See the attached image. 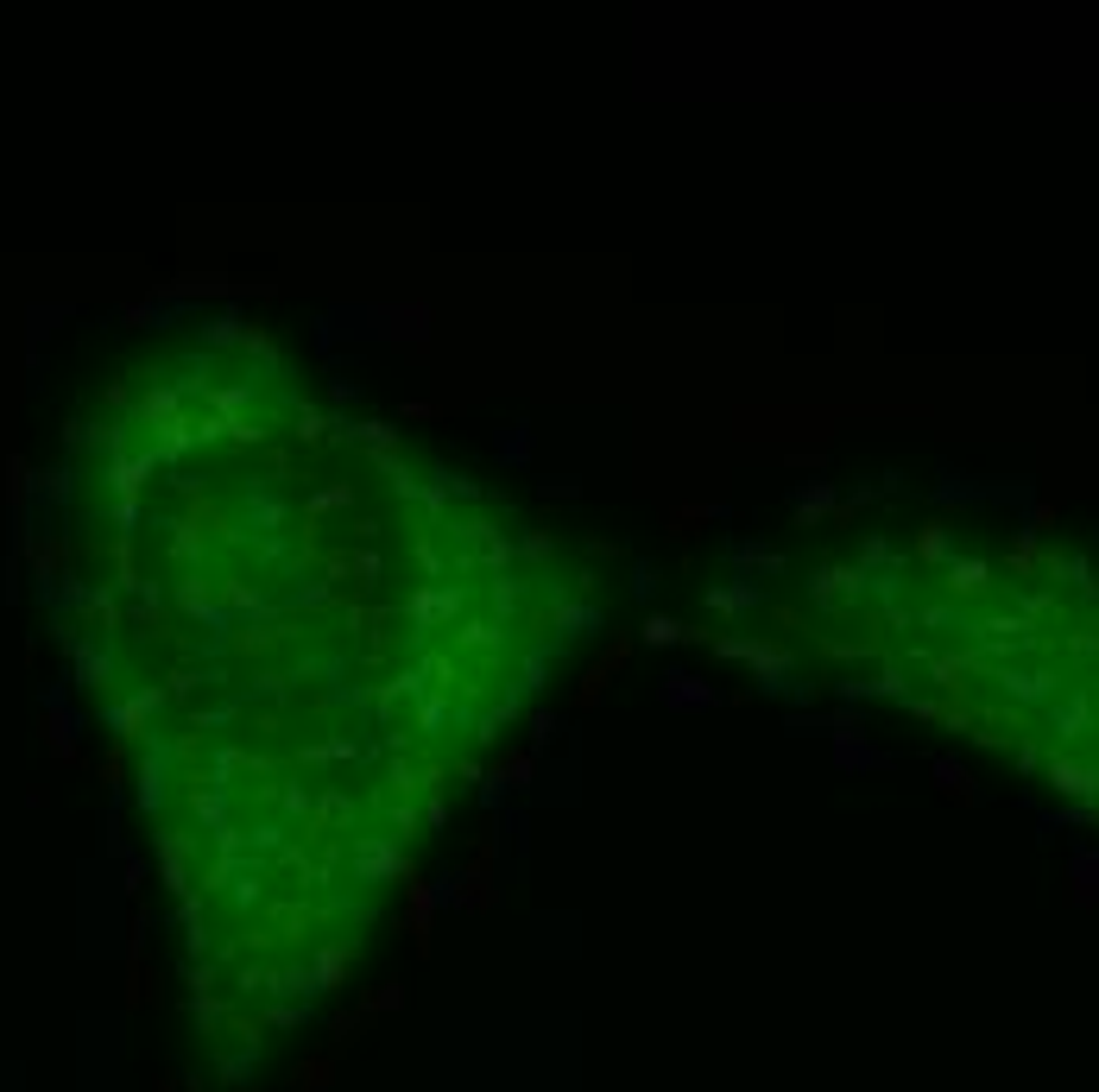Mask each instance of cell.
Here are the masks:
<instances>
[{
  "label": "cell",
  "instance_id": "2",
  "mask_svg": "<svg viewBox=\"0 0 1099 1092\" xmlns=\"http://www.w3.org/2000/svg\"><path fill=\"white\" fill-rule=\"evenodd\" d=\"M935 777H942L948 790H961V796H966V770H961V764H935Z\"/></svg>",
  "mask_w": 1099,
  "mask_h": 1092
},
{
  "label": "cell",
  "instance_id": "1",
  "mask_svg": "<svg viewBox=\"0 0 1099 1092\" xmlns=\"http://www.w3.org/2000/svg\"><path fill=\"white\" fill-rule=\"evenodd\" d=\"M986 581H992V568H986V562H973V556L948 568V588H955V594H986Z\"/></svg>",
  "mask_w": 1099,
  "mask_h": 1092
}]
</instances>
